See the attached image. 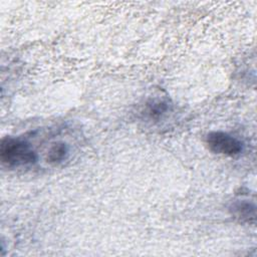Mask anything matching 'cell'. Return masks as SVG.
Segmentation results:
<instances>
[{
	"instance_id": "obj_1",
	"label": "cell",
	"mask_w": 257,
	"mask_h": 257,
	"mask_svg": "<svg viewBox=\"0 0 257 257\" xmlns=\"http://www.w3.org/2000/svg\"><path fill=\"white\" fill-rule=\"evenodd\" d=\"M0 159L8 168H19L35 164L37 155L28 142L18 138L5 137L0 145Z\"/></svg>"
},
{
	"instance_id": "obj_2",
	"label": "cell",
	"mask_w": 257,
	"mask_h": 257,
	"mask_svg": "<svg viewBox=\"0 0 257 257\" xmlns=\"http://www.w3.org/2000/svg\"><path fill=\"white\" fill-rule=\"evenodd\" d=\"M206 144L211 152L226 157H236L243 151V144L232 135L215 131L206 137Z\"/></svg>"
},
{
	"instance_id": "obj_4",
	"label": "cell",
	"mask_w": 257,
	"mask_h": 257,
	"mask_svg": "<svg viewBox=\"0 0 257 257\" xmlns=\"http://www.w3.org/2000/svg\"><path fill=\"white\" fill-rule=\"evenodd\" d=\"M69 150L65 143L56 142L54 143L47 152V162L50 164H60L66 160Z\"/></svg>"
},
{
	"instance_id": "obj_5",
	"label": "cell",
	"mask_w": 257,
	"mask_h": 257,
	"mask_svg": "<svg viewBox=\"0 0 257 257\" xmlns=\"http://www.w3.org/2000/svg\"><path fill=\"white\" fill-rule=\"evenodd\" d=\"M169 110V103L165 100H153L148 104L146 113L150 119H159Z\"/></svg>"
},
{
	"instance_id": "obj_3",
	"label": "cell",
	"mask_w": 257,
	"mask_h": 257,
	"mask_svg": "<svg viewBox=\"0 0 257 257\" xmlns=\"http://www.w3.org/2000/svg\"><path fill=\"white\" fill-rule=\"evenodd\" d=\"M230 213L240 223L254 224L256 220V205L248 200H238L231 204Z\"/></svg>"
}]
</instances>
